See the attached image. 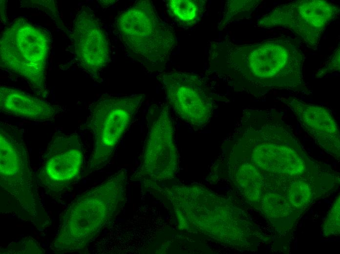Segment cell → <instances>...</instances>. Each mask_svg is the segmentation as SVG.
<instances>
[{
	"label": "cell",
	"mask_w": 340,
	"mask_h": 254,
	"mask_svg": "<svg viewBox=\"0 0 340 254\" xmlns=\"http://www.w3.org/2000/svg\"><path fill=\"white\" fill-rule=\"evenodd\" d=\"M114 27L125 50L149 72L162 71L176 45L173 28L159 16L152 1L141 0L116 17Z\"/></svg>",
	"instance_id": "obj_3"
},
{
	"label": "cell",
	"mask_w": 340,
	"mask_h": 254,
	"mask_svg": "<svg viewBox=\"0 0 340 254\" xmlns=\"http://www.w3.org/2000/svg\"><path fill=\"white\" fill-rule=\"evenodd\" d=\"M340 71V46L336 48L325 65L317 73V77L323 76L328 73Z\"/></svg>",
	"instance_id": "obj_21"
},
{
	"label": "cell",
	"mask_w": 340,
	"mask_h": 254,
	"mask_svg": "<svg viewBox=\"0 0 340 254\" xmlns=\"http://www.w3.org/2000/svg\"><path fill=\"white\" fill-rule=\"evenodd\" d=\"M260 0H228L218 28L221 30L233 21L249 16Z\"/></svg>",
	"instance_id": "obj_16"
},
{
	"label": "cell",
	"mask_w": 340,
	"mask_h": 254,
	"mask_svg": "<svg viewBox=\"0 0 340 254\" xmlns=\"http://www.w3.org/2000/svg\"><path fill=\"white\" fill-rule=\"evenodd\" d=\"M339 12L338 5L326 0H296L276 6L260 18L257 25L286 28L315 49L323 30Z\"/></svg>",
	"instance_id": "obj_8"
},
{
	"label": "cell",
	"mask_w": 340,
	"mask_h": 254,
	"mask_svg": "<svg viewBox=\"0 0 340 254\" xmlns=\"http://www.w3.org/2000/svg\"><path fill=\"white\" fill-rule=\"evenodd\" d=\"M0 108L5 113L37 122L53 120L61 111L58 106L5 86L0 88Z\"/></svg>",
	"instance_id": "obj_14"
},
{
	"label": "cell",
	"mask_w": 340,
	"mask_h": 254,
	"mask_svg": "<svg viewBox=\"0 0 340 254\" xmlns=\"http://www.w3.org/2000/svg\"><path fill=\"white\" fill-rule=\"evenodd\" d=\"M263 205L266 213L272 218L283 217L290 211L289 203L284 197L278 194L266 196Z\"/></svg>",
	"instance_id": "obj_17"
},
{
	"label": "cell",
	"mask_w": 340,
	"mask_h": 254,
	"mask_svg": "<svg viewBox=\"0 0 340 254\" xmlns=\"http://www.w3.org/2000/svg\"><path fill=\"white\" fill-rule=\"evenodd\" d=\"M51 42L46 29L24 18L16 19L0 36V67L21 77L37 93L45 97L46 67Z\"/></svg>",
	"instance_id": "obj_4"
},
{
	"label": "cell",
	"mask_w": 340,
	"mask_h": 254,
	"mask_svg": "<svg viewBox=\"0 0 340 254\" xmlns=\"http://www.w3.org/2000/svg\"><path fill=\"white\" fill-rule=\"evenodd\" d=\"M145 97L144 94L125 96L104 94L90 105L88 125L94 145L88 173L103 168L109 162Z\"/></svg>",
	"instance_id": "obj_6"
},
{
	"label": "cell",
	"mask_w": 340,
	"mask_h": 254,
	"mask_svg": "<svg viewBox=\"0 0 340 254\" xmlns=\"http://www.w3.org/2000/svg\"><path fill=\"white\" fill-rule=\"evenodd\" d=\"M205 2L198 0H169L168 9L171 16L185 26H191L202 16Z\"/></svg>",
	"instance_id": "obj_15"
},
{
	"label": "cell",
	"mask_w": 340,
	"mask_h": 254,
	"mask_svg": "<svg viewBox=\"0 0 340 254\" xmlns=\"http://www.w3.org/2000/svg\"><path fill=\"white\" fill-rule=\"evenodd\" d=\"M257 139L250 163L255 168L265 171L291 176L300 175L305 170V164L302 157L292 148L265 139L262 118V111L249 109Z\"/></svg>",
	"instance_id": "obj_12"
},
{
	"label": "cell",
	"mask_w": 340,
	"mask_h": 254,
	"mask_svg": "<svg viewBox=\"0 0 340 254\" xmlns=\"http://www.w3.org/2000/svg\"><path fill=\"white\" fill-rule=\"evenodd\" d=\"M167 103L182 120L195 128L209 122L213 101L204 79L190 72L174 71L162 75Z\"/></svg>",
	"instance_id": "obj_9"
},
{
	"label": "cell",
	"mask_w": 340,
	"mask_h": 254,
	"mask_svg": "<svg viewBox=\"0 0 340 254\" xmlns=\"http://www.w3.org/2000/svg\"><path fill=\"white\" fill-rule=\"evenodd\" d=\"M127 181V171L121 169L78 197L65 212L51 249L71 252L89 243L116 214L126 196Z\"/></svg>",
	"instance_id": "obj_2"
},
{
	"label": "cell",
	"mask_w": 340,
	"mask_h": 254,
	"mask_svg": "<svg viewBox=\"0 0 340 254\" xmlns=\"http://www.w3.org/2000/svg\"><path fill=\"white\" fill-rule=\"evenodd\" d=\"M281 100L293 110L302 127L321 147L333 154H339V131L327 109L304 103L293 97Z\"/></svg>",
	"instance_id": "obj_13"
},
{
	"label": "cell",
	"mask_w": 340,
	"mask_h": 254,
	"mask_svg": "<svg viewBox=\"0 0 340 254\" xmlns=\"http://www.w3.org/2000/svg\"><path fill=\"white\" fill-rule=\"evenodd\" d=\"M148 132L141 164L135 178L144 182L172 178L178 167L174 141V126L168 106L156 103L150 105L146 116Z\"/></svg>",
	"instance_id": "obj_7"
},
{
	"label": "cell",
	"mask_w": 340,
	"mask_h": 254,
	"mask_svg": "<svg viewBox=\"0 0 340 254\" xmlns=\"http://www.w3.org/2000/svg\"><path fill=\"white\" fill-rule=\"evenodd\" d=\"M209 54L211 72L237 91L260 97L272 90L307 91L302 75L304 55L295 39L243 45L216 41L211 42Z\"/></svg>",
	"instance_id": "obj_1"
},
{
	"label": "cell",
	"mask_w": 340,
	"mask_h": 254,
	"mask_svg": "<svg viewBox=\"0 0 340 254\" xmlns=\"http://www.w3.org/2000/svg\"><path fill=\"white\" fill-rule=\"evenodd\" d=\"M10 244L3 253L44 254V250L39 243L32 237H26L21 241Z\"/></svg>",
	"instance_id": "obj_19"
},
{
	"label": "cell",
	"mask_w": 340,
	"mask_h": 254,
	"mask_svg": "<svg viewBox=\"0 0 340 254\" xmlns=\"http://www.w3.org/2000/svg\"><path fill=\"white\" fill-rule=\"evenodd\" d=\"M71 38L78 65L95 80L110 59L106 33L94 12L83 6L73 21Z\"/></svg>",
	"instance_id": "obj_11"
},
{
	"label": "cell",
	"mask_w": 340,
	"mask_h": 254,
	"mask_svg": "<svg viewBox=\"0 0 340 254\" xmlns=\"http://www.w3.org/2000/svg\"><path fill=\"white\" fill-rule=\"evenodd\" d=\"M83 159V146L76 134L55 135L42 157L37 174L39 184L49 193L64 191L78 178Z\"/></svg>",
	"instance_id": "obj_10"
},
{
	"label": "cell",
	"mask_w": 340,
	"mask_h": 254,
	"mask_svg": "<svg viewBox=\"0 0 340 254\" xmlns=\"http://www.w3.org/2000/svg\"><path fill=\"white\" fill-rule=\"evenodd\" d=\"M312 197L309 186L304 181H297L291 187L288 199L291 204L296 207H301L310 202Z\"/></svg>",
	"instance_id": "obj_18"
},
{
	"label": "cell",
	"mask_w": 340,
	"mask_h": 254,
	"mask_svg": "<svg viewBox=\"0 0 340 254\" xmlns=\"http://www.w3.org/2000/svg\"><path fill=\"white\" fill-rule=\"evenodd\" d=\"M324 233L328 234H335L340 231V199L334 203L332 210L324 224Z\"/></svg>",
	"instance_id": "obj_20"
},
{
	"label": "cell",
	"mask_w": 340,
	"mask_h": 254,
	"mask_svg": "<svg viewBox=\"0 0 340 254\" xmlns=\"http://www.w3.org/2000/svg\"><path fill=\"white\" fill-rule=\"evenodd\" d=\"M0 184L16 201L25 219L40 231L48 223L40 202L22 134L7 122L0 123Z\"/></svg>",
	"instance_id": "obj_5"
}]
</instances>
